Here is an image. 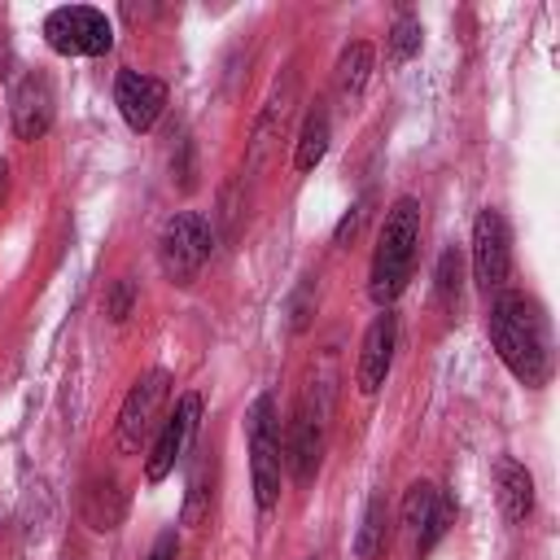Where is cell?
Returning <instances> with one entry per match:
<instances>
[{"mask_svg": "<svg viewBox=\"0 0 560 560\" xmlns=\"http://www.w3.org/2000/svg\"><path fill=\"white\" fill-rule=\"evenodd\" d=\"M490 346L499 350L503 368L521 385H542L551 376V337L547 315L529 293H499L490 302Z\"/></svg>", "mask_w": 560, "mask_h": 560, "instance_id": "1", "label": "cell"}, {"mask_svg": "<svg viewBox=\"0 0 560 560\" xmlns=\"http://www.w3.org/2000/svg\"><path fill=\"white\" fill-rule=\"evenodd\" d=\"M416 245H420V201L416 197H398L385 210L376 249H372V271H368V293L376 306H389L407 280H411V262H416Z\"/></svg>", "mask_w": 560, "mask_h": 560, "instance_id": "2", "label": "cell"}, {"mask_svg": "<svg viewBox=\"0 0 560 560\" xmlns=\"http://www.w3.org/2000/svg\"><path fill=\"white\" fill-rule=\"evenodd\" d=\"M249 477H254L258 512H271L280 503V477H284L280 420H276V398L271 394H258L254 407H249Z\"/></svg>", "mask_w": 560, "mask_h": 560, "instance_id": "3", "label": "cell"}, {"mask_svg": "<svg viewBox=\"0 0 560 560\" xmlns=\"http://www.w3.org/2000/svg\"><path fill=\"white\" fill-rule=\"evenodd\" d=\"M210 258V223L197 210H179L162 223L158 236V262L171 284H192Z\"/></svg>", "mask_w": 560, "mask_h": 560, "instance_id": "4", "label": "cell"}, {"mask_svg": "<svg viewBox=\"0 0 560 560\" xmlns=\"http://www.w3.org/2000/svg\"><path fill=\"white\" fill-rule=\"evenodd\" d=\"M44 39L61 57H101L114 48V26L92 4H66L44 18Z\"/></svg>", "mask_w": 560, "mask_h": 560, "instance_id": "5", "label": "cell"}, {"mask_svg": "<svg viewBox=\"0 0 560 560\" xmlns=\"http://www.w3.org/2000/svg\"><path fill=\"white\" fill-rule=\"evenodd\" d=\"M166 394H171V376H166L162 368L144 372V376L127 389V398H122V407H118V424H114V446H118L122 455H136V451L144 446V438H149L153 424H158V411H162Z\"/></svg>", "mask_w": 560, "mask_h": 560, "instance_id": "6", "label": "cell"}, {"mask_svg": "<svg viewBox=\"0 0 560 560\" xmlns=\"http://www.w3.org/2000/svg\"><path fill=\"white\" fill-rule=\"evenodd\" d=\"M328 402H332V389L324 381H311L298 416H293V429H289V464H293V477L298 481H311L315 468H319V455H324V429H328Z\"/></svg>", "mask_w": 560, "mask_h": 560, "instance_id": "7", "label": "cell"}, {"mask_svg": "<svg viewBox=\"0 0 560 560\" xmlns=\"http://www.w3.org/2000/svg\"><path fill=\"white\" fill-rule=\"evenodd\" d=\"M508 267H512V241H508V223L494 206H486L472 223V276L486 293L503 289L508 280Z\"/></svg>", "mask_w": 560, "mask_h": 560, "instance_id": "8", "label": "cell"}, {"mask_svg": "<svg viewBox=\"0 0 560 560\" xmlns=\"http://www.w3.org/2000/svg\"><path fill=\"white\" fill-rule=\"evenodd\" d=\"M197 424H201V398H197V394H184V398L175 402V411L166 416V424L158 429V438H153V451H149V459H144V477H149V481H162V477L175 468V459L188 451Z\"/></svg>", "mask_w": 560, "mask_h": 560, "instance_id": "9", "label": "cell"}, {"mask_svg": "<svg viewBox=\"0 0 560 560\" xmlns=\"http://www.w3.org/2000/svg\"><path fill=\"white\" fill-rule=\"evenodd\" d=\"M114 105L131 131H149L166 109V83L144 70H118L114 79Z\"/></svg>", "mask_w": 560, "mask_h": 560, "instance_id": "10", "label": "cell"}, {"mask_svg": "<svg viewBox=\"0 0 560 560\" xmlns=\"http://www.w3.org/2000/svg\"><path fill=\"white\" fill-rule=\"evenodd\" d=\"M451 516H455V508H451V499L438 494V486H429V481L407 486V494H402V525L416 538V551L420 556L446 534Z\"/></svg>", "mask_w": 560, "mask_h": 560, "instance_id": "11", "label": "cell"}, {"mask_svg": "<svg viewBox=\"0 0 560 560\" xmlns=\"http://www.w3.org/2000/svg\"><path fill=\"white\" fill-rule=\"evenodd\" d=\"M293 96H298V70H293V61H289L284 74L271 83V92H267V101H262V114H258V122H254L249 171H258V166L267 162V153L276 149V140H280V131H284V122H289V114H293Z\"/></svg>", "mask_w": 560, "mask_h": 560, "instance_id": "12", "label": "cell"}, {"mask_svg": "<svg viewBox=\"0 0 560 560\" xmlns=\"http://www.w3.org/2000/svg\"><path fill=\"white\" fill-rule=\"evenodd\" d=\"M394 346H398V315L389 306H381V315L368 324L363 332V346H359V389L363 394H376L389 376V363H394Z\"/></svg>", "mask_w": 560, "mask_h": 560, "instance_id": "13", "label": "cell"}, {"mask_svg": "<svg viewBox=\"0 0 560 560\" xmlns=\"http://www.w3.org/2000/svg\"><path fill=\"white\" fill-rule=\"evenodd\" d=\"M52 122V83L48 74H22L13 88V131L18 140H39Z\"/></svg>", "mask_w": 560, "mask_h": 560, "instance_id": "14", "label": "cell"}, {"mask_svg": "<svg viewBox=\"0 0 560 560\" xmlns=\"http://www.w3.org/2000/svg\"><path fill=\"white\" fill-rule=\"evenodd\" d=\"M79 516H83L92 529L109 534V529H118L122 516H127V494L118 490L114 477H92V481L83 486V494H79Z\"/></svg>", "mask_w": 560, "mask_h": 560, "instance_id": "15", "label": "cell"}, {"mask_svg": "<svg viewBox=\"0 0 560 560\" xmlns=\"http://www.w3.org/2000/svg\"><path fill=\"white\" fill-rule=\"evenodd\" d=\"M368 79H372V44L354 39V44H346V48H341V57H337V70H332V88H337V101L350 109V105L363 96Z\"/></svg>", "mask_w": 560, "mask_h": 560, "instance_id": "16", "label": "cell"}, {"mask_svg": "<svg viewBox=\"0 0 560 560\" xmlns=\"http://www.w3.org/2000/svg\"><path fill=\"white\" fill-rule=\"evenodd\" d=\"M499 503H503L508 521H525L534 512V477L525 464H516V459L499 464Z\"/></svg>", "mask_w": 560, "mask_h": 560, "instance_id": "17", "label": "cell"}, {"mask_svg": "<svg viewBox=\"0 0 560 560\" xmlns=\"http://www.w3.org/2000/svg\"><path fill=\"white\" fill-rule=\"evenodd\" d=\"M385 547H389V512H385V499L372 494L368 508H363L359 534H354V556L359 560H381Z\"/></svg>", "mask_w": 560, "mask_h": 560, "instance_id": "18", "label": "cell"}, {"mask_svg": "<svg viewBox=\"0 0 560 560\" xmlns=\"http://www.w3.org/2000/svg\"><path fill=\"white\" fill-rule=\"evenodd\" d=\"M328 153V114L324 109H311L302 131H298V153H293V166L298 171H315Z\"/></svg>", "mask_w": 560, "mask_h": 560, "instance_id": "19", "label": "cell"}, {"mask_svg": "<svg viewBox=\"0 0 560 560\" xmlns=\"http://www.w3.org/2000/svg\"><path fill=\"white\" fill-rule=\"evenodd\" d=\"M210 459H197L192 477H188V499H184V525H201L210 516V486H206Z\"/></svg>", "mask_w": 560, "mask_h": 560, "instance_id": "20", "label": "cell"}, {"mask_svg": "<svg viewBox=\"0 0 560 560\" xmlns=\"http://www.w3.org/2000/svg\"><path fill=\"white\" fill-rule=\"evenodd\" d=\"M420 52V22L416 18H398L394 26H389V57L394 61H407V57H416Z\"/></svg>", "mask_w": 560, "mask_h": 560, "instance_id": "21", "label": "cell"}, {"mask_svg": "<svg viewBox=\"0 0 560 560\" xmlns=\"http://www.w3.org/2000/svg\"><path fill=\"white\" fill-rule=\"evenodd\" d=\"M438 298L446 306L459 302V254L455 249H442V258H438Z\"/></svg>", "mask_w": 560, "mask_h": 560, "instance_id": "22", "label": "cell"}, {"mask_svg": "<svg viewBox=\"0 0 560 560\" xmlns=\"http://www.w3.org/2000/svg\"><path fill=\"white\" fill-rule=\"evenodd\" d=\"M127 311H131V280H118V284L109 289L105 315H109V319H127Z\"/></svg>", "mask_w": 560, "mask_h": 560, "instance_id": "23", "label": "cell"}, {"mask_svg": "<svg viewBox=\"0 0 560 560\" xmlns=\"http://www.w3.org/2000/svg\"><path fill=\"white\" fill-rule=\"evenodd\" d=\"M363 214H368V201H354L350 210H346V219L337 223V245H346L354 232H359V223H363Z\"/></svg>", "mask_w": 560, "mask_h": 560, "instance_id": "24", "label": "cell"}, {"mask_svg": "<svg viewBox=\"0 0 560 560\" xmlns=\"http://www.w3.org/2000/svg\"><path fill=\"white\" fill-rule=\"evenodd\" d=\"M175 556H179V534L175 529H162L158 542H153V551H149V560H175Z\"/></svg>", "mask_w": 560, "mask_h": 560, "instance_id": "25", "label": "cell"}, {"mask_svg": "<svg viewBox=\"0 0 560 560\" xmlns=\"http://www.w3.org/2000/svg\"><path fill=\"white\" fill-rule=\"evenodd\" d=\"M4 188H9V162L0 158V201H4Z\"/></svg>", "mask_w": 560, "mask_h": 560, "instance_id": "26", "label": "cell"}]
</instances>
